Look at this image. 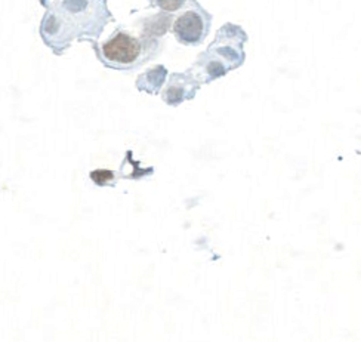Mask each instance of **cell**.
Instances as JSON below:
<instances>
[{
	"label": "cell",
	"instance_id": "1",
	"mask_svg": "<svg viewBox=\"0 0 361 342\" xmlns=\"http://www.w3.org/2000/svg\"><path fill=\"white\" fill-rule=\"evenodd\" d=\"M157 36L149 35L147 30L138 37L132 35L125 27H118L105 40L101 48L95 44L98 58L104 66L114 70H132L142 66L148 59H153L159 51Z\"/></svg>",
	"mask_w": 361,
	"mask_h": 342
},
{
	"label": "cell",
	"instance_id": "2",
	"mask_svg": "<svg viewBox=\"0 0 361 342\" xmlns=\"http://www.w3.org/2000/svg\"><path fill=\"white\" fill-rule=\"evenodd\" d=\"M247 40L242 27L234 24H225L218 30L214 43L207 51L200 54L195 68L200 70L204 82H210L227 74L230 70L240 67L245 61L243 44Z\"/></svg>",
	"mask_w": 361,
	"mask_h": 342
},
{
	"label": "cell",
	"instance_id": "3",
	"mask_svg": "<svg viewBox=\"0 0 361 342\" xmlns=\"http://www.w3.org/2000/svg\"><path fill=\"white\" fill-rule=\"evenodd\" d=\"M210 25H212V15L195 0L173 21L172 33L180 44L197 47L207 37Z\"/></svg>",
	"mask_w": 361,
	"mask_h": 342
},
{
	"label": "cell",
	"instance_id": "4",
	"mask_svg": "<svg viewBox=\"0 0 361 342\" xmlns=\"http://www.w3.org/2000/svg\"><path fill=\"white\" fill-rule=\"evenodd\" d=\"M149 6L152 8H159L161 12L166 13H176L180 9H185L191 4H194L195 0H148Z\"/></svg>",
	"mask_w": 361,
	"mask_h": 342
}]
</instances>
